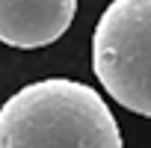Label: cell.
<instances>
[{"mask_svg": "<svg viewBox=\"0 0 151 148\" xmlns=\"http://www.w3.org/2000/svg\"><path fill=\"white\" fill-rule=\"evenodd\" d=\"M0 148H124L107 101L86 83L45 77L0 107Z\"/></svg>", "mask_w": 151, "mask_h": 148, "instance_id": "6da1fadb", "label": "cell"}, {"mask_svg": "<svg viewBox=\"0 0 151 148\" xmlns=\"http://www.w3.org/2000/svg\"><path fill=\"white\" fill-rule=\"evenodd\" d=\"M74 12L77 0H0V42L21 50L53 45Z\"/></svg>", "mask_w": 151, "mask_h": 148, "instance_id": "3957f363", "label": "cell"}, {"mask_svg": "<svg viewBox=\"0 0 151 148\" xmlns=\"http://www.w3.org/2000/svg\"><path fill=\"white\" fill-rule=\"evenodd\" d=\"M92 68L107 95L151 119V0H113L92 33Z\"/></svg>", "mask_w": 151, "mask_h": 148, "instance_id": "7a4b0ae2", "label": "cell"}]
</instances>
